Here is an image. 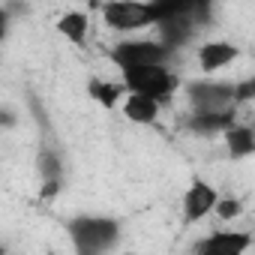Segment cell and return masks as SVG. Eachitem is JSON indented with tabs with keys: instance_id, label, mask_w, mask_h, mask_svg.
<instances>
[{
	"instance_id": "1",
	"label": "cell",
	"mask_w": 255,
	"mask_h": 255,
	"mask_svg": "<svg viewBox=\"0 0 255 255\" xmlns=\"http://www.w3.org/2000/svg\"><path fill=\"white\" fill-rule=\"evenodd\" d=\"M69 237L75 255H105L120 243V222L111 216L81 213L69 222Z\"/></svg>"
},
{
	"instance_id": "2",
	"label": "cell",
	"mask_w": 255,
	"mask_h": 255,
	"mask_svg": "<svg viewBox=\"0 0 255 255\" xmlns=\"http://www.w3.org/2000/svg\"><path fill=\"white\" fill-rule=\"evenodd\" d=\"M123 87L126 93H138V96H147V99H156L159 105L168 102L177 87H180V75L168 66V63H159V66H141V69H129L123 72Z\"/></svg>"
},
{
	"instance_id": "3",
	"label": "cell",
	"mask_w": 255,
	"mask_h": 255,
	"mask_svg": "<svg viewBox=\"0 0 255 255\" xmlns=\"http://www.w3.org/2000/svg\"><path fill=\"white\" fill-rule=\"evenodd\" d=\"M102 21L111 30L120 33H135L144 27H156V12H153V0L147 3H135V0H111V3L99 6Z\"/></svg>"
},
{
	"instance_id": "4",
	"label": "cell",
	"mask_w": 255,
	"mask_h": 255,
	"mask_svg": "<svg viewBox=\"0 0 255 255\" xmlns=\"http://www.w3.org/2000/svg\"><path fill=\"white\" fill-rule=\"evenodd\" d=\"M171 57V51L159 39H123L111 48V63L120 66V72L141 69V66H159Z\"/></svg>"
},
{
	"instance_id": "5",
	"label": "cell",
	"mask_w": 255,
	"mask_h": 255,
	"mask_svg": "<svg viewBox=\"0 0 255 255\" xmlns=\"http://www.w3.org/2000/svg\"><path fill=\"white\" fill-rule=\"evenodd\" d=\"M186 99L192 114H204V111H228L237 108L234 102V84L231 81H213V78H198L186 87Z\"/></svg>"
},
{
	"instance_id": "6",
	"label": "cell",
	"mask_w": 255,
	"mask_h": 255,
	"mask_svg": "<svg viewBox=\"0 0 255 255\" xmlns=\"http://www.w3.org/2000/svg\"><path fill=\"white\" fill-rule=\"evenodd\" d=\"M252 243H255V234H249V231L219 228V231L201 237L192 246V255H246V249Z\"/></svg>"
},
{
	"instance_id": "7",
	"label": "cell",
	"mask_w": 255,
	"mask_h": 255,
	"mask_svg": "<svg viewBox=\"0 0 255 255\" xmlns=\"http://www.w3.org/2000/svg\"><path fill=\"white\" fill-rule=\"evenodd\" d=\"M219 198H222V195L216 192V186H210L204 177H195V180L186 186V192H183V219H186V222H198V219L210 216V213L216 210Z\"/></svg>"
},
{
	"instance_id": "8",
	"label": "cell",
	"mask_w": 255,
	"mask_h": 255,
	"mask_svg": "<svg viewBox=\"0 0 255 255\" xmlns=\"http://www.w3.org/2000/svg\"><path fill=\"white\" fill-rule=\"evenodd\" d=\"M240 57V48L228 39H210L198 48V66L204 72H219L225 66H231Z\"/></svg>"
},
{
	"instance_id": "9",
	"label": "cell",
	"mask_w": 255,
	"mask_h": 255,
	"mask_svg": "<svg viewBox=\"0 0 255 255\" xmlns=\"http://www.w3.org/2000/svg\"><path fill=\"white\" fill-rule=\"evenodd\" d=\"M237 123V108L228 111H204V114H189L186 126L195 135H225Z\"/></svg>"
},
{
	"instance_id": "10",
	"label": "cell",
	"mask_w": 255,
	"mask_h": 255,
	"mask_svg": "<svg viewBox=\"0 0 255 255\" xmlns=\"http://www.w3.org/2000/svg\"><path fill=\"white\" fill-rule=\"evenodd\" d=\"M159 102L156 99H147V96H138V93H126V99H123V105H120V111H123V117L126 120H132V123H156V117H159Z\"/></svg>"
},
{
	"instance_id": "11",
	"label": "cell",
	"mask_w": 255,
	"mask_h": 255,
	"mask_svg": "<svg viewBox=\"0 0 255 255\" xmlns=\"http://www.w3.org/2000/svg\"><path fill=\"white\" fill-rule=\"evenodd\" d=\"M57 33L63 39H69L72 45H87V33H90V18L81 9H69L57 18Z\"/></svg>"
},
{
	"instance_id": "12",
	"label": "cell",
	"mask_w": 255,
	"mask_h": 255,
	"mask_svg": "<svg viewBox=\"0 0 255 255\" xmlns=\"http://www.w3.org/2000/svg\"><path fill=\"white\" fill-rule=\"evenodd\" d=\"M192 36H195V24H192V18H189V15L159 24V42H162L171 54H174L177 48H183Z\"/></svg>"
},
{
	"instance_id": "13",
	"label": "cell",
	"mask_w": 255,
	"mask_h": 255,
	"mask_svg": "<svg viewBox=\"0 0 255 255\" xmlns=\"http://www.w3.org/2000/svg\"><path fill=\"white\" fill-rule=\"evenodd\" d=\"M225 147H228V156L231 159H246L255 153V129L246 123H234L231 129L225 132Z\"/></svg>"
},
{
	"instance_id": "14",
	"label": "cell",
	"mask_w": 255,
	"mask_h": 255,
	"mask_svg": "<svg viewBox=\"0 0 255 255\" xmlns=\"http://www.w3.org/2000/svg\"><path fill=\"white\" fill-rule=\"evenodd\" d=\"M87 96L93 102H99L102 108H117L126 99V87L114 84V81H102V78H90L87 81Z\"/></svg>"
},
{
	"instance_id": "15",
	"label": "cell",
	"mask_w": 255,
	"mask_h": 255,
	"mask_svg": "<svg viewBox=\"0 0 255 255\" xmlns=\"http://www.w3.org/2000/svg\"><path fill=\"white\" fill-rule=\"evenodd\" d=\"M36 168H39L42 183H45V180H60V174H63V165H60L57 150H42L39 159H36Z\"/></svg>"
},
{
	"instance_id": "16",
	"label": "cell",
	"mask_w": 255,
	"mask_h": 255,
	"mask_svg": "<svg viewBox=\"0 0 255 255\" xmlns=\"http://www.w3.org/2000/svg\"><path fill=\"white\" fill-rule=\"evenodd\" d=\"M240 210H243L240 198H231V195H222V198H219V204H216V216H219L222 222H228V219L240 216Z\"/></svg>"
},
{
	"instance_id": "17",
	"label": "cell",
	"mask_w": 255,
	"mask_h": 255,
	"mask_svg": "<svg viewBox=\"0 0 255 255\" xmlns=\"http://www.w3.org/2000/svg\"><path fill=\"white\" fill-rule=\"evenodd\" d=\"M234 102H237V105L255 102V75H252V78H240V81H234Z\"/></svg>"
},
{
	"instance_id": "18",
	"label": "cell",
	"mask_w": 255,
	"mask_h": 255,
	"mask_svg": "<svg viewBox=\"0 0 255 255\" xmlns=\"http://www.w3.org/2000/svg\"><path fill=\"white\" fill-rule=\"evenodd\" d=\"M57 192H60V180H45L39 189V198H54Z\"/></svg>"
},
{
	"instance_id": "19",
	"label": "cell",
	"mask_w": 255,
	"mask_h": 255,
	"mask_svg": "<svg viewBox=\"0 0 255 255\" xmlns=\"http://www.w3.org/2000/svg\"><path fill=\"white\" fill-rule=\"evenodd\" d=\"M0 120H3L6 129H12V126H15V114H12V108H3V111H0Z\"/></svg>"
},
{
	"instance_id": "20",
	"label": "cell",
	"mask_w": 255,
	"mask_h": 255,
	"mask_svg": "<svg viewBox=\"0 0 255 255\" xmlns=\"http://www.w3.org/2000/svg\"><path fill=\"white\" fill-rule=\"evenodd\" d=\"M48 255H54V252H48Z\"/></svg>"
}]
</instances>
